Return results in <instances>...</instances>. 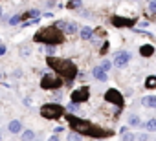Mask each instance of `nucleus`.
<instances>
[{"label": "nucleus", "instance_id": "nucleus-25", "mask_svg": "<svg viewBox=\"0 0 156 141\" xmlns=\"http://www.w3.org/2000/svg\"><path fill=\"white\" fill-rule=\"evenodd\" d=\"M99 66H101V68L105 70V72H108V70L112 68V60H107V59H105V60H103V62H101Z\"/></svg>", "mask_w": 156, "mask_h": 141}, {"label": "nucleus", "instance_id": "nucleus-6", "mask_svg": "<svg viewBox=\"0 0 156 141\" xmlns=\"http://www.w3.org/2000/svg\"><path fill=\"white\" fill-rule=\"evenodd\" d=\"M105 101L110 103V105H114V106H118L119 110H121V106H123V95H121L116 88H108V90L105 92Z\"/></svg>", "mask_w": 156, "mask_h": 141}, {"label": "nucleus", "instance_id": "nucleus-28", "mask_svg": "<svg viewBox=\"0 0 156 141\" xmlns=\"http://www.w3.org/2000/svg\"><path fill=\"white\" fill-rule=\"evenodd\" d=\"M108 46H110V44H108V42L105 40V44L101 46V50H99V53H101V55H107V51H108Z\"/></svg>", "mask_w": 156, "mask_h": 141}, {"label": "nucleus", "instance_id": "nucleus-2", "mask_svg": "<svg viewBox=\"0 0 156 141\" xmlns=\"http://www.w3.org/2000/svg\"><path fill=\"white\" fill-rule=\"evenodd\" d=\"M64 40V35L61 29H57L55 26H46L41 28L35 35H33V42L44 44V46H57Z\"/></svg>", "mask_w": 156, "mask_h": 141}, {"label": "nucleus", "instance_id": "nucleus-11", "mask_svg": "<svg viewBox=\"0 0 156 141\" xmlns=\"http://www.w3.org/2000/svg\"><path fill=\"white\" fill-rule=\"evenodd\" d=\"M92 75L99 81V83H107V79H108V75H107V72L101 68V66H96L94 70H92Z\"/></svg>", "mask_w": 156, "mask_h": 141}, {"label": "nucleus", "instance_id": "nucleus-19", "mask_svg": "<svg viewBox=\"0 0 156 141\" xmlns=\"http://www.w3.org/2000/svg\"><path fill=\"white\" fill-rule=\"evenodd\" d=\"M31 139H35V132H33V130H24L22 141H31Z\"/></svg>", "mask_w": 156, "mask_h": 141}, {"label": "nucleus", "instance_id": "nucleus-20", "mask_svg": "<svg viewBox=\"0 0 156 141\" xmlns=\"http://www.w3.org/2000/svg\"><path fill=\"white\" fill-rule=\"evenodd\" d=\"M68 141H83V136H81V134H77V132H73V130H72V132L68 134Z\"/></svg>", "mask_w": 156, "mask_h": 141}, {"label": "nucleus", "instance_id": "nucleus-30", "mask_svg": "<svg viewBox=\"0 0 156 141\" xmlns=\"http://www.w3.org/2000/svg\"><path fill=\"white\" fill-rule=\"evenodd\" d=\"M61 132H64V126L61 125V126H55V134H61Z\"/></svg>", "mask_w": 156, "mask_h": 141}, {"label": "nucleus", "instance_id": "nucleus-8", "mask_svg": "<svg viewBox=\"0 0 156 141\" xmlns=\"http://www.w3.org/2000/svg\"><path fill=\"white\" fill-rule=\"evenodd\" d=\"M57 29H61L62 33H66V35H75L77 31H79V26H77L75 22H66V20H55V24H53Z\"/></svg>", "mask_w": 156, "mask_h": 141}, {"label": "nucleus", "instance_id": "nucleus-4", "mask_svg": "<svg viewBox=\"0 0 156 141\" xmlns=\"http://www.w3.org/2000/svg\"><path fill=\"white\" fill-rule=\"evenodd\" d=\"M64 112H66V108L61 106L59 103H48V105H42L41 106V115L44 119H50V121L59 119L61 115H64Z\"/></svg>", "mask_w": 156, "mask_h": 141}, {"label": "nucleus", "instance_id": "nucleus-29", "mask_svg": "<svg viewBox=\"0 0 156 141\" xmlns=\"http://www.w3.org/2000/svg\"><path fill=\"white\" fill-rule=\"evenodd\" d=\"M147 137H149L147 134H138L136 136V139H140V141H147Z\"/></svg>", "mask_w": 156, "mask_h": 141}, {"label": "nucleus", "instance_id": "nucleus-23", "mask_svg": "<svg viewBox=\"0 0 156 141\" xmlns=\"http://www.w3.org/2000/svg\"><path fill=\"white\" fill-rule=\"evenodd\" d=\"M66 110H68V112H72V114H73V112L77 114V112H79V103H73V101H72V103L66 106Z\"/></svg>", "mask_w": 156, "mask_h": 141}, {"label": "nucleus", "instance_id": "nucleus-31", "mask_svg": "<svg viewBox=\"0 0 156 141\" xmlns=\"http://www.w3.org/2000/svg\"><path fill=\"white\" fill-rule=\"evenodd\" d=\"M6 51H8V48H6V46H4V44H0V55H4V53H6Z\"/></svg>", "mask_w": 156, "mask_h": 141}, {"label": "nucleus", "instance_id": "nucleus-14", "mask_svg": "<svg viewBox=\"0 0 156 141\" xmlns=\"http://www.w3.org/2000/svg\"><path fill=\"white\" fill-rule=\"evenodd\" d=\"M141 105L147 108H156V95H145L141 99Z\"/></svg>", "mask_w": 156, "mask_h": 141}, {"label": "nucleus", "instance_id": "nucleus-16", "mask_svg": "<svg viewBox=\"0 0 156 141\" xmlns=\"http://www.w3.org/2000/svg\"><path fill=\"white\" fill-rule=\"evenodd\" d=\"M145 88L147 90H154L156 88V75H151L145 79Z\"/></svg>", "mask_w": 156, "mask_h": 141}, {"label": "nucleus", "instance_id": "nucleus-33", "mask_svg": "<svg viewBox=\"0 0 156 141\" xmlns=\"http://www.w3.org/2000/svg\"><path fill=\"white\" fill-rule=\"evenodd\" d=\"M24 105H26V106H30V105H31V99H30V97H26V99H24Z\"/></svg>", "mask_w": 156, "mask_h": 141}, {"label": "nucleus", "instance_id": "nucleus-24", "mask_svg": "<svg viewBox=\"0 0 156 141\" xmlns=\"http://www.w3.org/2000/svg\"><path fill=\"white\" fill-rule=\"evenodd\" d=\"M81 6H83L81 0H70V4H68L70 9H77V8H81Z\"/></svg>", "mask_w": 156, "mask_h": 141}, {"label": "nucleus", "instance_id": "nucleus-13", "mask_svg": "<svg viewBox=\"0 0 156 141\" xmlns=\"http://www.w3.org/2000/svg\"><path fill=\"white\" fill-rule=\"evenodd\" d=\"M8 128H9L11 134H20V130H22V123H20L19 119H13V121H9Z\"/></svg>", "mask_w": 156, "mask_h": 141}, {"label": "nucleus", "instance_id": "nucleus-12", "mask_svg": "<svg viewBox=\"0 0 156 141\" xmlns=\"http://www.w3.org/2000/svg\"><path fill=\"white\" fill-rule=\"evenodd\" d=\"M79 37H81L83 40H92V37H94V29L88 28V26H85V28L79 29Z\"/></svg>", "mask_w": 156, "mask_h": 141}, {"label": "nucleus", "instance_id": "nucleus-38", "mask_svg": "<svg viewBox=\"0 0 156 141\" xmlns=\"http://www.w3.org/2000/svg\"><path fill=\"white\" fill-rule=\"evenodd\" d=\"M136 2H138V0H136Z\"/></svg>", "mask_w": 156, "mask_h": 141}, {"label": "nucleus", "instance_id": "nucleus-17", "mask_svg": "<svg viewBox=\"0 0 156 141\" xmlns=\"http://www.w3.org/2000/svg\"><path fill=\"white\" fill-rule=\"evenodd\" d=\"M22 22V15H13L11 19H8V24L9 26H17V24H20Z\"/></svg>", "mask_w": 156, "mask_h": 141}, {"label": "nucleus", "instance_id": "nucleus-34", "mask_svg": "<svg viewBox=\"0 0 156 141\" xmlns=\"http://www.w3.org/2000/svg\"><path fill=\"white\" fill-rule=\"evenodd\" d=\"M48 141H59V136H57V134H55V136H51V137H50V139H48Z\"/></svg>", "mask_w": 156, "mask_h": 141}, {"label": "nucleus", "instance_id": "nucleus-37", "mask_svg": "<svg viewBox=\"0 0 156 141\" xmlns=\"http://www.w3.org/2000/svg\"><path fill=\"white\" fill-rule=\"evenodd\" d=\"M0 77H2V75H0Z\"/></svg>", "mask_w": 156, "mask_h": 141}, {"label": "nucleus", "instance_id": "nucleus-9", "mask_svg": "<svg viewBox=\"0 0 156 141\" xmlns=\"http://www.w3.org/2000/svg\"><path fill=\"white\" fill-rule=\"evenodd\" d=\"M130 53L129 51H125V50H121V51H118L116 55H114V60H112V64L114 66H118V68H125L129 62H130Z\"/></svg>", "mask_w": 156, "mask_h": 141}, {"label": "nucleus", "instance_id": "nucleus-32", "mask_svg": "<svg viewBox=\"0 0 156 141\" xmlns=\"http://www.w3.org/2000/svg\"><path fill=\"white\" fill-rule=\"evenodd\" d=\"M55 101H62V94H55Z\"/></svg>", "mask_w": 156, "mask_h": 141}, {"label": "nucleus", "instance_id": "nucleus-3", "mask_svg": "<svg viewBox=\"0 0 156 141\" xmlns=\"http://www.w3.org/2000/svg\"><path fill=\"white\" fill-rule=\"evenodd\" d=\"M66 121L70 125V128L77 134H81V136H90L92 132V126L94 123H90L88 119H83V117H77L73 114H66Z\"/></svg>", "mask_w": 156, "mask_h": 141}, {"label": "nucleus", "instance_id": "nucleus-21", "mask_svg": "<svg viewBox=\"0 0 156 141\" xmlns=\"http://www.w3.org/2000/svg\"><path fill=\"white\" fill-rule=\"evenodd\" d=\"M145 128H147L149 132H156V119H149V121L145 123Z\"/></svg>", "mask_w": 156, "mask_h": 141}, {"label": "nucleus", "instance_id": "nucleus-35", "mask_svg": "<svg viewBox=\"0 0 156 141\" xmlns=\"http://www.w3.org/2000/svg\"><path fill=\"white\" fill-rule=\"evenodd\" d=\"M2 15H4V11H2V8H0V17H2Z\"/></svg>", "mask_w": 156, "mask_h": 141}, {"label": "nucleus", "instance_id": "nucleus-7", "mask_svg": "<svg viewBox=\"0 0 156 141\" xmlns=\"http://www.w3.org/2000/svg\"><path fill=\"white\" fill-rule=\"evenodd\" d=\"M110 22H112V26H116V28H134L136 22H138V19L118 17V15H114V17H110Z\"/></svg>", "mask_w": 156, "mask_h": 141}, {"label": "nucleus", "instance_id": "nucleus-26", "mask_svg": "<svg viewBox=\"0 0 156 141\" xmlns=\"http://www.w3.org/2000/svg\"><path fill=\"white\" fill-rule=\"evenodd\" d=\"M44 51H46L48 57H53V53H55V46H44Z\"/></svg>", "mask_w": 156, "mask_h": 141}, {"label": "nucleus", "instance_id": "nucleus-27", "mask_svg": "<svg viewBox=\"0 0 156 141\" xmlns=\"http://www.w3.org/2000/svg\"><path fill=\"white\" fill-rule=\"evenodd\" d=\"M149 11L156 13V0H149Z\"/></svg>", "mask_w": 156, "mask_h": 141}, {"label": "nucleus", "instance_id": "nucleus-1", "mask_svg": "<svg viewBox=\"0 0 156 141\" xmlns=\"http://www.w3.org/2000/svg\"><path fill=\"white\" fill-rule=\"evenodd\" d=\"M46 64L53 70V72H57V75L66 83L70 84L73 79H77V66L75 62L68 60V59H57V57H48L46 59Z\"/></svg>", "mask_w": 156, "mask_h": 141}, {"label": "nucleus", "instance_id": "nucleus-22", "mask_svg": "<svg viewBox=\"0 0 156 141\" xmlns=\"http://www.w3.org/2000/svg\"><path fill=\"white\" fill-rule=\"evenodd\" d=\"M121 141H136V134L134 132H125L123 137H121Z\"/></svg>", "mask_w": 156, "mask_h": 141}, {"label": "nucleus", "instance_id": "nucleus-5", "mask_svg": "<svg viewBox=\"0 0 156 141\" xmlns=\"http://www.w3.org/2000/svg\"><path fill=\"white\" fill-rule=\"evenodd\" d=\"M62 84H64V81H62L57 74H44L42 79H41V88H42V90L55 92V90H59Z\"/></svg>", "mask_w": 156, "mask_h": 141}, {"label": "nucleus", "instance_id": "nucleus-15", "mask_svg": "<svg viewBox=\"0 0 156 141\" xmlns=\"http://www.w3.org/2000/svg\"><path fill=\"white\" fill-rule=\"evenodd\" d=\"M154 53V46L152 44H143L141 48H140V55L141 57H151Z\"/></svg>", "mask_w": 156, "mask_h": 141}, {"label": "nucleus", "instance_id": "nucleus-18", "mask_svg": "<svg viewBox=\"0 0 156 141\" xmlns=\"http://www.w3.org/2000/svg\"><path fill=\"white\" fill-rule=\"evenodd\" d=\"M127 123H129V126H140V125H141L138 115H129V121H127Z\"/></svg>", "mask_w": 156, "mask_h": 141}, {"label": "nucleus", "instance_id": "nucleus-36", "mask_svg": "<svg viewBox=\"0 0 156 141\" xmlns=\"http://www.w3.org/2000/svg\"><path fill=\"white\" fill-rule=\"evenodd\" d=\"M35 141H39V139H35Z\"/></svg>", "mask_w": 156, "mask_h": 141}, {"label": "nucleus", "instance_id": "nucleus-10", "mask_svg": "<svg viewBox=\"0 0 156 141\" xmlns=\"http://www.w3.org/2000/svg\"><path fill=\"white\" fill-rule=\"evenodd\" d=\"M72 101L73 103H87L88 99H90V92H88V88H77V90H73L72 92Z\"/></svg>", "mask_w": 156, "mask_h": 141}]
</instances>
